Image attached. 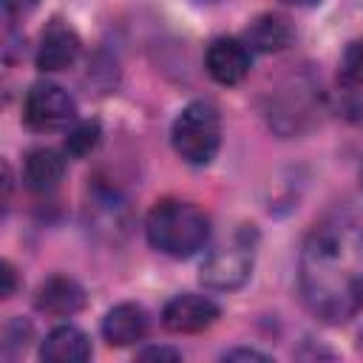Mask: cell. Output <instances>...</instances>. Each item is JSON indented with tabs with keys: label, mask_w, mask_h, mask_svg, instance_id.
Returning a JSON list of instances; mask_svg holds the SVG:
<instances>
[{
	"label": "cell",
	"mask_w": 363,
	"mask_h": 363,
	"mask_svg": "<svg viewBox=\"0 0 363 363\" xmlns=\"http://www.w3.org/2000/svg\"><path fill=\"white\" fill-rule=\"evenodd\" d=\"M102 142V128L96 119H82V122H71V128L65 130L62 147L68 156L74 159H85L88 153L96 150V145Z\"/></svg>",
	"instance_id": "5bb4252c"
},
{
	"label": "cell",
	"mask_w": 363,
	"mask_h": 363,
	"mask_svg": "<svg viewBox=\"0 0 363 363\" xmlns=\"http://www.w3.org/2000/svg\"><path fill=\"white\" fill-rule=\"evenodd\" d=\"M170 142L187 164H210L221 147V116L210 102H190L179 111L170 128Z\"/></svg>",
	"instance_id": "3957f363"
},
{
	"label": "cell",
	"mask_w": 363,
	"mask_h": 363,
	"mask_svg": "<svg viewBox=\"0 0 363 363\" xmlns=\"http://www.w3.org/2000/svg\"><path fill=\"white\" fill-rule=\"evenodd\" d=\"M224 360H269V357L255 352V349H233V352L224 354Z\"/></svg>",
	"instance_id": "ffe728a7"
},
{
	"label": "cell",
	"mask_w": 363,
	"mask_h": 363,
	"mask_svg": "<svg viewBox=\"0 0 363 363\" xmlns=\"http://www.w3.org/2000/svg\"><path fill=\"white\" fill-rule=\"evenodd\" d=\"M79 48H82V43H79L77 31L62 20H51L40 37V45H37V68L43 74L65 71L77 62Z\"/></svg>",
	"instance_id": "ba28073f"
},
{
	"label": "cell",
	"mask_w": 363,
	"mask_h": 363,
	"mask_svg": "<svg viewBox=\"0 0 363 363\" xmlns=\"http://www.w3.org/2000/svg\"><path fill=\"white\" fill-rule=\"evenodd\" d=\"M360 184H363V167H360Z\"/></svg>",
	"instance_id": "7402d4cb"
},
{
	"label": "cell",
	"mask_w": 363,
	"mask_h": 363,
	"mask_svg": "<svg viewBox=\"0 0 363 363\" xmlns=\"http://www.w3.org/2000/svg\"><path fill=\"white\" fill-rule=\"evenodd\" d=\"M3 337H6V340H3V352H6V354L11 352V346H17V349L23 346V349H26V346H28V337H31V326H28L26 320H11V323L6 326V332H3Z\"/></svg>",
	"instance_id": "2e32d148"
},
{
	"label": "cell",
	"mask_w": 363,
	"mask_h": 363,
	"mask_svg": "<svg viewBox=\"0 0 363 363\" xmlns=\"http://www.w3.org/2000/svg\"><path fill=\"white\" fill-rule=\"evenodd\" d=\"M204 68L218 85H238L250 74V48L235 37H216L207 45Z\"/></svg>",
	"instance_id": "52a82bcc"
},
{
	"label": "cell",
	"mask_w": 363,
	"mask_h": 363,
	"mask_svg": "<svg viewBox=\"0 0 363 363\" xmlns=\"http://www.w3.org/2000/svg\"><path fill=\"white\" fill-rule=\"evenodd\" d=\"M0 278H3V298H11L14 289H17V272H14V267L9 261L0 264Z\"/></svg>",
	"instance_id": "d6986e66"
},
{
	"label": "cell",
	"mask_w": 363,
	"mask_h": 363,
	"mask_svg": "<svg viewBox=\"0 0 363 363\" xmlns=\"http://www.w3.org/2000/svg\"><path fill=\"white\" fill-rule=\"evenodd\" d=\"M34 306L51 318H68L85 306V289L68 275H51L37 286Z\"/></svg>",
	"instance_id": "9c48e42d"
},
{
	"label": "cell",
	"mask_w": 363,
	"mask_h": 363,
	"mask_svg": "<svg viewBox=\"0 0 363 363\" xmlns=\"http://www.w3.org/2000/svg\"><path fill=\"white\" fill-rule=\"evenodd\" d=\"M40 357L48 363H85L91 357V340L77 326H57L45 335Z\"/></svg>",
	"instance_id": "7c38bea8"
},
{
	"label": "cell",
	"mask_w": 363,
	"mask_h": 363,
	"mask_svg": "<svg viewBox=\"0 0 363 363\" xmlns=\"http://www.w3.org/2000/svg\"><path fill=\"white\" fill-rule=\"evenodd\" d=\"M250 272H252V244H250V238L235 235L233 241L207 252V258L201 261L199 278L210 289L230 292V289L244 286Z\"/></svg>",
	"instance_id": "277c9868"
},
{
	"label": "cell",
	"mask_w": 363,
	"mask_h": 363,
	"mask_svg": "<svg viewBox=\"0 0 363 363\" xmlns=\"http://www.w3.org/2000/svg\"><path fill=\"white\" fill-rule=\"evenodd\" d=\"M218 303L207 295H196V292H182L176 298H170L162 309V323L167 332L173 335H193L201 332L207 326H213L218 320Z\"/></svg>",
	"instance_id": "8992f818"
},
{
	"label": "cell",
	"mask_w": 363,
	"mask_h": 363,
	"mask_svg": "<svg viewBox=\"0 0 363 363\" xmlns=\"http://www.w3.org/2000/svg\"><path fill=\"white\" fill-rule=\"evenodd\" d=\"M145 233L153 250L170 258H190L196 255L210 238L207 216L182 199H162L150 207L145 218Z\"/></svg>",
	"instance_id": "7a4b0ae2"
},
{
	"label": "cell",
	"mask_w": 363,
	"mask_h": 363,
	"mask_svg": "<svg viewBox=\"0 0 363 363\" xmlns=\"http://www.w3.org/2000/svg\"><path fill=\"white\" fill-rule=\"evenodd\" d=\"M289 6H318L320 0H286Z\"/></svg>",
	"instance_id": "44dd1931"
},
{
	"label": "cell",
	"mask_w": 363,
	"mask_h": 363,
	"mask_svg": "<svg viewBox=\"0 0 363 363\" xmlns=\"http://www.w3.org/2000/svg\"><path fill=\"white\" fill-rule=\"evenodd\" d=\"M65 176V159L60 150L54 147H37L26 156V167H23V179L26 187L34 193H48L54 190Z\"/></svg>",
	"instance_id": "4fadbf2b"
},
{
	"label": "cell",
	"mask_w": 363,
	"mask_h": 363,
	"mask_svg": "<svg viewBox=\"0 0 363 363\" xmlns=\"http://www.w3.org/2000/svg\"><path fill=\"white\" fill-rule=\"evenodd\" d=\"M40 0H3V14L11 20V17H23L28 14L31 9H37Z\"/></svg>",
	"instance_id": "e0dca14e"
},
{
	"label": "cell",
	"mask_w": 363,
	"mask_h": 363,
	"mask_svg": "<svg viewBox=\"0 0 363 363\" xmlns=\"http://www.w3.org/2000/svg\"><path fill=\"white\" fill-rule=\"evenodd\" d=\"M182 352L167 349V346H147L145 352H139V360H179Z\"/></svg>",
	"instance_id": "ac0fdd59"
},
{
	"label": "cell",
	"mask_w": 363,
	"mask_h": 363,
	"mask_svg": "<svg viewBox=\"0 0 363 363\" xmlns=\"http://www.w3.org/2000/svg\"><path fill=\"white\" fill-rule=\"evenodd\" d=\"M150 329V318L145 312V306L139 303H116L113 309H108L105 320H102V335L111 346H130L147 337Z\"/></svg>",
	"instance_id": "30bf717a"
},
{
	"label": "cell",
	"mask_w": 363,
	"mask_h": 363,
	"mask_svg": "<svg viewBox=\"0 0 363 363\" xmlns=\"http://www.w3.org/2000/svg\"><path fill=\"white\" fill-rule=\"evenodd\" d=\"M340 77L349 85H363V37L352 40L340 60Z\"/></svg>",
	"instance_id": "9a60e30c"
},
{
	"label": "cell",
	"mask_w": 363,
	"mask_h": 363,
	"mask_svg": "<svg viewBox=\"0 0 363 363\" xmlns=\"http://www.w3.org/2000/svg\"><path fill=\"white\" fill-rule=\"evenodd\" d=\"M77 116L74 96L54 82H34L23 99V122L31 130H57L71 125Z\"/></svg>",
	"instance_id": "5b68a950"
},
{
	"label": "cell",
	"mask_w": 363,
	"mask_h": 363,
	"mask_svg": "<svg viewBox=\"0 0 363 363\" xmlns=\"http://www.w3.org/2000/svg\"><path fill=\"white\" fill-rule=\"evenodd\" d=\"M295 40V28L292 23L284 17V14H275V11H267V14H258L247 31H244V43L250 51H258V54H278L284 48H289Z\"/></svg>",
	"instance_id": "8fae6325"
},
{
	"label": "cell",
	"mask_w": 363,
	"mask_h": 363,
	"mask_svg": "<svg viewBox=\"0 0 363 363\" xmlns=\"http://www.w3.org/2000/svg\"><path fill=\"white\" fill-rule=\"evenodd\" d=\"M303 303L326 323H343L363 309V227L352 218L318 224L298 258Z\"/></svg>",
	"instance_id": "6da1fadb"
}]
</instances>
